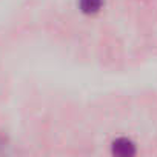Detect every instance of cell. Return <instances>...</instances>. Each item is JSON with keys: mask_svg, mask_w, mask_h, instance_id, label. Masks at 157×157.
<instances>
[{"mask_svg": "<svg viewBox=\"0 0 157 157\" xmlns=\"http://www.w3.org/2000/svg\"><path fill=\"white\" fill-rule=\"evenodd\" d=\"M113 152L119 157H129L136 152V146L129 139L120 137L113 143Z\"/></svg>", "mask_w": 157, "mask_h": 157, "instance_id": "cell-1", "label": "cell"}, {"mask_svg": "<svg viewBox=\"0 0 157 157\" xmlns=\"http://www.w3.org/2000/svg\"><path fill=\"white\" fill-rule=\"evenodd\" d=\"M102 8V0H80V10L86 14H94Z\"/></svg>", "mask_w": 157, "mask_h": 157, "instance_id": "cell-2", "label": "cell"}]
</instances>
